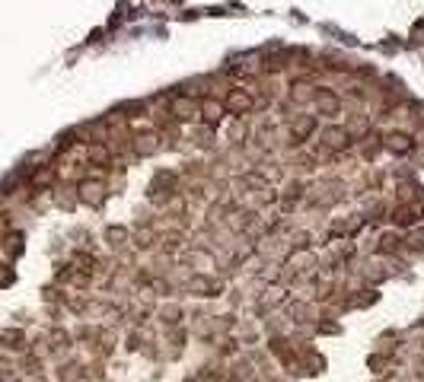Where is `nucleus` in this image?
<instances>
[{
    "mask_svg": "<svg viewBox=\"0 0 424 382\" xmlns=\"http://www.w3.org/2000/svg\"><path fill=\"white\" fill-rule=\"evenodd\" d=\"M223 112H227V109H223L220 102H214V99H205V102H201V115H205L207 121H220Z\"/></svg>",
    "mask_w": 424,
    "mask_h": 382,
    "instance_id": "3",
    "label": "nucleus"
},
{
    "mask_svg": "<svg viewBox=\"0 0 424 382\" xmlns=\"http://www.w3.org/2000/svg\"><path fill=\"white\" fill-rule=\"evenodd\" d=\"M389 150H395V153L411 150V137L409 134H393L389 137Z\"/></svg>",
    "mask_w": 424,
    "mask_h": 382,
    "instance_id": "5",
    "label": "nucleus"
},
{
    "mask_svg": "<svg viewBox=\"0 0 424 382\" xmlns=\"http://www.w3.org/2000/svg\"><path fill=\"white\" fill-rule=\"evenodd\" d=\"M223 109H227V112H236V115H246L252 109V99L246 96L242 90H233L227 96V105H223Z\"/></svg>",
    "mask_w": 424,
    "mask_h": 382,
    "instance_id": "1",
    "label": "nucleus"
},
{
    "mask_svg": "<svg viewBox=\"0 0 424 382\" xmlns=\"http://www.w3.org/2000/svg\"><path fill=\"white\" fill-rule=\"evenodd\" d=\"M319 109H322V112H338V99L332 96V93H322V96H319Z\"/></svg>",
    "mask_w": 424,
    "mask_h": 382,
    "instance_id": "6",
    "label": "nucleus"
},
{
    "mask_svg": "<svg viewBox=\"0 0 424 382\" xmlns=\"http://www.w3.org/2000/svg\"><path fill=\"white\" fill-rule=\"evenodd\" d=\"M173 112L179 115V118H195V102L185 99V96H179V99H173Z\"/></svg>",
    "mask_w": 424,
    "mask_h": 382,
    "instance_id": "4",
    "label": "nucleus"
},
{
    "mask_svg": "<svg viewBox=\"0 0 424 382\" xmlns=\"http://www.w3.org/2000/svg\"><path fill=\"white\" fill-rule=\"evenodd\" d=\"M322 141H326L329 147H335V150H338V147H345V143H348V131H345V127H326V131H322Z\"/></svg>",
    "mask_w": 424,
    "mask_h": 382,
    "instance_id": "2",
    "label": "nucleus"
},
{
    "mask_svg": "<svg viewBox=\"0 0 424 382\" xmlns=\"http://www.w3.org/2000/svg\"><path fill=\"white\" fill-rule=\"evenodd\" d=\"M90 159H93V163H109V150H106V147H93Z\"/></svg>",
    "mask_w": 424,
    "mask_h": 382,
    "instance_id": "7",
    "label": "nucleus"
}]
</instances>
